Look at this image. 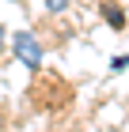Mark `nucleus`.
Masks as SVG:
<instances>
[{
    "label": "nucleus",
    "mask_w": 129,
    "mask_h": 132,
    "mask_svg": "<svg viewBox=\"0 0 129 132\" xmlns=\"http://www.w3.org/2000/svg\"><path fill=\"white\" fill-rule=\"evenodd\" d=\"M103 19H106L110 30H125V11L118 4H103Z\"/></svg>",
    "instance_id": "nucleus-2"
},
{
    "label": "nucleus",
    "mask_w": 129,
    "mask_h": 132,
    "mask_svg": "<svg viewBox=\"0 0 129 132\" xmlns=\"http://www.w3.org/2000/svg\"><path fill=\"white\" fill-rule=\"evenodd\" d=\"M4 49H8V30L0 27V57H4Z\"/></svg>",
    "instance_id": "nucleus-5"
},
{
    "label": "nucleus",
    "mask_w": 129,
    "mask_h": 132,
    "mask_svg": "<svg viewBox=\"0 0 129 132\" xmlns=\"http://www.w3.org/2000/svg\"><path fill=\"white\" fill-rule=\"evenodd\" d=\"M8 45H11V57H15V61H19L27 72H38V68H42V61H46V49H42V42L34 38L30 30H15Z\"/></svg>",
    "instance_id": "nucleus-1"
},
{
    "label": "nucleus",
    "mask_w": 129,
    "mask_h": 132,
    "mask_svg": "<svg viewBox=\"0 0 129 132\" xmlns=\"http://www.w3.org/2000/svg\"><path fill=\"white\" fill-rule=\"evenodd\" d=\"M42 4H46V11H50V15H61L65 8H72V0H42Z\"/></svg>",
    "instance_id": "nucleus-3"
},
{
    "label": "nucleus",
    "mask_w": 129,
    "mask_h": 132,
    "mask_svg": "<svg viewBox=\"0 0 129 132\" xmlns=\"http://www.w3.org/2000/svg\"><path fill=\"white\" fill-rule=\"evenodd\" d=\"M110 68H114V72H125V68H129V57H114V61H110Z\"/></svg>",
    "instance_id": "nucleus-4"
},
{
    "label": "nucleus",
    "mask_w": 129,
    "mask_h": 132,
    "mask_svg": "<svg viewBox=\"0 0 129 132\" xmlns=\"http://www.w3.org/2000/svg\"><path fill=\"white\" fill-rule=\"evenodd\" d=\"M0 132H4V117H0Z\"/></svg>",
    "instance_id": "nucleus-6"
}]
</instances>
